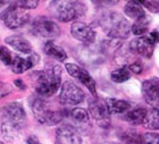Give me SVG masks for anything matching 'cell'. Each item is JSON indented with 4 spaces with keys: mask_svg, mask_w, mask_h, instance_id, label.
<instances>
[{
    "mask_svg": "<svg viewBox=\"0 0 159 144\" xmlns=\"http://www.w3.org/2000/svg\"><path fill=\"white\" fill-rule=\"evenodd\" d=\"M26 125V114L23 106L13 102L3 107L1 110V131L8 141H13L20 136Z\"/></svg>",
    "mask_w": 159,
    "mask_h": 144,
    "instance_id": "6da1fadb",
    "label": "cell"
},
{
    "mask_svg": "<svg viewBox=\"0 0 159 144\" xmlns=\"http://www.w3.org/2000/svg\"><path fill=\"white\" fill-rule=\"evenodd\" d=\"M63 68L59 65H48L44 70L38 72L34 79V88L39 95L48 98L58 91L61 84Z\"/></svg>",
    "mask_w": 159,
    "mask_h": 144,
    "instance_id": "7a4b0ae2",
    "label": "cell"
},
{
    "mask_svg": "<svg viewBox=\"0 0 159 144\" xmlns=\"http://www.w3.org/2000/svg\"><path fill=\"white\" fill-rule=\"evenodd\" d=\"M100 26L107 35L114 40L126 39L131 33L129 20L115 11L103 14L100 18Z\"/></svg>",
    "mask_w": 159,
    "mask_h": 144,
    "instance_id": "3957f363",
    "label": "cell"
},
{
    "mask_svg": "<svg viewBox=\"0 0 159 144\" xmlns=\"http://www.w3.org/2000/svg\"><path fill=\"white\" fill-rule=\"evenodd\" d=\"M50 10L58 20L68 23L83 16L86 13V6L80 1H51Z\"/></svg>",
    "mask_w": 159,
    "mask_h": 144,
    "instance_id": "277c9868",
    "label": "cell"
},
{
    "mask_svg": "<svg viewBox=\"0 0 159 144\" xmlns=\"http://www.w3.org/2000/svg\"><path fill=\"white\" fill-rule=\"evenodd\" d=\"M32 111H33L35 119L40 124L53 126L59 124L64 119V111L51 109L50 105L42 99H35L32 103Z\"/></svg>",
    "mask_w": 159,
    "mask_h": 144,
    "instance_id": "5b68a950",
    "label": "cell"
},
{
    "mask_svg": "<svg viewBox=\"0 0 159 144\" xmlns=\"http://www.w3.org/2000/svg\"><path fill=\"white\" fill-rule=\"evenodd\" d=\"M1 20L8 29H16L20 27L24 26L27 22L30 20V15L26 10L17 6L16 3L10 6L8 9L2 14Z\"/></svg>",
    "mask_w": 159,
    "mask_h": 144,
    "instance_id": "8992f818",
    "label": "cell"
},
{
    "mask_svg": "<svg viewBox=\"0 0 159 144\" xmlns=\"http://www.w3.org/2000/svg\"><path fill=\"white\" fill-rule=\"evenodd\" d=\"M84 92L80 86H77L75 83L66 81L61 85L60 90L59 100L63 105L66 106H76L84 100Z\"/></svg>",
    "mask_w": 159,
    "mask_h": 144,
    "instance_id": "52a82bcc",
    "label": "cell"
},
{
    "mask_svg": "<svg viewBox=\"0 0 159 144\" xmlns=\"http://www.w3.org/2000/svg\"><path fill=\"white\" fill-rule=\"evenodd\" d=\"M89 112L100 127L107 128L110 126V114L105 101L98 98L91 99L89 101Z\"/></svg>",
    "mask_w": 159,
    "mask_h": 144,
    "instance_id": "ba28073f",
    "label": "cell"
},
{
    "mask_svg": "<svg viewBox=\"0 0 159 144\" xmlns=\"http://www.w3.org/2000/svg\"><path fill=\"white\" fill-rule=\"evenodd\" d=\"M32 29L35 34L42 36V38H47V39L57 38L60 34L59 26L53 20L44 16H40L37 20H34L33 24H32Z\"/></svg>",
    "mask_w": 159,
    "mask_h": 144,
    "instance_id": "9c48e42d",
    "label": "cell"
},
{
    "mask_svg": "<svg viewBox=\"0 0 159 144\" xmlns=\"http://www.w3.org/2000/svg\"><path fill=\"white\" fill-rule=\"evenodd\" d=\"M65 68H66L67 73H68L73 79H77V81H80V82L82 83L83 85H85L86 88H88V90L91 92V94L96 97L97 95L96 82H94V79H92V76L90 75L88 70L82 68L81 66L75 65V64H66V65H65Z\"/></svg>",
    "mask_w": 159,
    "mask_h": 144,
    "instance_id": "30bf717a",
    "label": "cell"
},
{
    "mask_svg": "<svg viewBox=\"0 0 159 144\" xmlns=\"http://www.w3.org/2000/svg\"><path fill=\"white\" fill-rule=\"evenodd\" d=\"M70 33L74 39L85 44H92L96 41V31L89 24L83 22H75L72 24Z\"/></svg>",
    "mask_w": 159,
    "mask_h": 144,
    "instance_id": "8fae6325",
    "label": "cell"
},
{
    "mask_svg": "<svg viewBox=\"0 0 159 144\" xmlns=\"http://www.w3.org/2000/svg\"><path fill=\"white\" fill-rule=\"evenodd\" d=\"M142 95L148 105L157 108L159 106V79H146L142 83Z\"/></svg>",
    "mask_w": 159,
    "mask_h": 144,
    "instance_id": "7c38bea8",
    "label": "cell"
},
{
    "mask_svg": "<svg viewBox=\"0 0 159 144\" xmlns=\"http://www.w3.org/2000/svg\"><path fill=\"white\" fill-rule=\"evenodd\" d=\"M40 61V56L38 53L32 52L27 57H20V56H15L13 58V62H11V70L15 74H23L24 72H26L29 69H31L33 66H35L38 62Z\"/></svg>",
    "mask_w": 159,
    "mask_h": 144,
    "instance_id": "4fadbf2b",
    "label": "cell"
},
{
    "mask_svg": "<svg viewBox=\"0 0 159 144\" xmlns=\"http://www.w3.org/2000/svg\"><path fill=\"white\" fill-rule=\"evenodd\" d=\"M129 49L134 52L139 53L141 57L144 58H151L155 50V43L150 36H140L138 39L133 40L129 43Z\"/></svg>",
    "mask_w": 159,
    "mask_h": 144,
    "instance_id": "5bb4252c",
    "label": "cell"
},
{
    "mask_svg": "<svg viewBox=\"0 0 159 144\" xmlns=\"http://www.w3.org/2000/svg\"><path fill=\"white\" fill-rule=\"evenodd\" d=\"M82 140L73 127L61 126L56 132V144H81Z\"/></svg>",
    "mask_w": 159,
    "mask_h": 144,
    "instance_id": "9a60e30c",
    "label": "cell"
},
{
    "mask_svg": "<svg viewBox=\"0 0 159 144\" xmlns=\"http://www.w3.org/2000/svg\"><path fill=\"white\" fill-rule=\"evenodd\" d=\"M5 42L7 44H9L13 49H15L16 51L18 52H22V53H25V55H30L32 53V46H31V43L27 41L25 38L20 35H11V36H8L5 39Z\"/></svg>",
    "mask_w": 159,
    "mask_h": 144,
    "instance_id": "2e32d148",
    "label": "cell"
},
{
    "mask_svg": "<svg viewBox=\"0 0 159 144\" xmlns=\"http://www.w3.org/2000/svg\"><path fill=\"white\" fill-rule=\"evenodd\" d=\"M106 105L108 108L110 115H118V114H124V112L129 111L131 108V103L125 100H119L115 98H108L106 100Z\"/></svg>",
    "mask_w": 159,
    "mask_h": 144,
    "instance_id": "e0dca14e",
    "label": "cell"
},
{
    "mask_svg": "<svg viewBox=\"0 0 159 144\" xmlns=\"http://www.w3.org/2000/svg\"><path fill=\"white\" fill-rule=\"evenodd\" d=\"M44 52L48 55L51 58L56 59L58 61H65L67 59V53L66 51L61 48V47L57 46L56 43L52 42V41H48V42L44 44Z\"/></svg>",
    "mask_w": 159,
    "mask_h": 144,
    "instance_id": "ac0fdd59",
    "label": "cell"
},
{
    "mask_svg": "<svg viewBox=\"0 0 159 144\" xmlns=\"http://www.w3.org/2000/svg\"><path fill=\"white\" fill-rule=\"evenodd\" d=\"M124 13L126 14V16L131 17L133 20H140L143 16H146V11L143 9L142 5L139 1H127L124 7Z\"/></svg>",
    "mask_w": 159,
    "mask_h": 144,
    "instance_id": "d6986e66",
    "label": "cell"
},
{
    "mask_svg": "<svg viewBox=\"0 0 159 144\" xmlns=\"http://www.w3.org/2000/svg\"><path fill=\"white\" fill-rule=\"evenodd\" d=\"M146 115L147 110L144 108H135L126 112L124 117H123V119L131 125H140L143 123Z\"/></svg>",
    "mask_w": 159,
    "mask_h": 144,
    "instance_id": "ffe728a7",
    "label": "cell"
},
{
    "mask_svg": "<svg viewBox=\"0 0 159 144\" xmlns=\"http://www.w3.org/2000/svg\"><path fill=\"white\" fill-rule=\"evenodd\" d=\"M142 125L146 128H149L152 131L159 129V109L152 108L150 109L149 111H147L146 118H144Z\"/></svg>",
    "mask_w": 159,
    "mask_h": 144,
    "instance_id": "44dd1931",
    "label": "cell"
},
{
    "mask_svg": "<svg viewBox=\"0 0 159 144\" xmlns=\"http://www.w3.org/2000/svg\"><path fill=\"white\" fill-rule=\"evenodd\" d=\"M149 23H150V18L148 16H143L142 18L140 20H136L133 25H131V32L134 34V35L138 36H143L144 34L148 33L149 31Z\"/></svg>",
    "mask_w": 159,
    "mask_h": 144,
    "instance_id": "7402d4cb",
    "label": "cell"
},
{
    "mask_svg": "<svg viewBox=\"0 0 159 144\" xmlns=\"http://www.w3.org/2000/svg\"><path fill=\"white\" fill-rule=\"evenodd\" d=\"M110 77H111V81L115 83H124L131 79V72L127 69L126 66H124V67L115 69L111 73Z\"/></svg>",
    "mask_w": 159,
    "mask_h": 144,
    "instance_id": "603a6c76",
    "label": "cell"
},
{
    "mask_svg": "<svg viewBox=\"0 0 159 144\" xmlns=\"http://www.w3.org/2000/svg\"><path fill=\"white\" fill-rule=\"evenodd\" d=\"M70 117L74 121L80 123V124H84V123H89L90 115L85 109L83 108H74L70 111Z\"/></svg>",
    "mask_w": 159,
    "mask_h": 144,
    "instance_id": "cb8c5ba5",
    "label": "cell"
},
{
    "mask_svg": "<svg viewBox=\"0 0 159 144\" xmlns=\"http://www.w3.org/2000/svg\"><path fill=\"white\" fill-rule=\"evenodd\" d=\"M123 140L126 144H141V136L134 131L126 132L123 135Z\"/></svg>",
    "mask_w": 159,
    "mask_h": 144,
    "instance_id": "d4e9b609",
    "label": "cell"
},
{
    "mask_svg": "<svg viewBox=\"0 0 159 144\" xmlns=\"http://www.w3.org/2000/svg\"><path fill=\"white\" fill-rule=\"evenodd\" d=\"M141 144H159V135L156 133H146L141 136Z\"/></svg>",
    "mask_w": 159,
    "mask_h": 144,
    "instance_id": "484cf974",
    "label": "cell"
},
{
    "mask_svg": "<svg viewBox=\"0 0 159 144\" xmlns=\"http://www.w3.org/2000/svg\"><path fill=\"white\" fill-rule=\"evenodd\" d=\"M0 60L7 66H11V62H13V58H11V53L6 47L1 46L0 47Z\"/></svg>",
    "mask_w": 159,
    "mask_h": 144,
    "instance_id": "4316f807",
    "label": "cell"
},
{
    "mask_svg": "<svg viewBox=\"0 0 159 144\" xmlns=\"http://www.w3.org/2000/svg\"><path fill=\"white\" fill-rule=\"evenodd\" d=\"M16 5L25 10L33 9V8H37L38 7L39 1H35V0H24V1H18V2H16Z\"/></svg>",
    "mask_w": 159,
    "mask_h": 144,
    "instance_id": "83f0119b",
    "label": "cell"
},
{
    "mask_svg": "<svg viewBox=\"0 0 159 144\" xmlns=\"http://www.w3.org/2000/svg\"><path fill=\"white\" fill-rule=\"evenodd\" d=\"M79 53L81 55V57H82V56L84 57V56H85V53H92V55H91V58H92L93 62H98V64H100L99 61H101L99 53L94 52L93 50H90L89 48H83V49H81V52H79ZM88 56H90V55H88Z\"/></svg>",
    "mask_w": 159,
    "mask_h": 144,
    "instance_id": "f1b7e54d",
    "label": "cell"
},
{
    "mask_svg": "<svg viewBox=\"0 0 159 144\" xmlns=\"http://www.w3.org/2000/svg\"><path fill=\"white\" fill-rule=\"evenodd\" d=\"M9 93H11V86L7 83L2 82V81H0V98H3Z\"/></svg>",
    "mask_w": 159,
    "mask_h": 144,
    "instance_id": "f546056e",
    "label": "cell"
},
{
    "mask_svg": "<svg viewBox=\"0 0 159 144\" xmlns=\"http://www.w3.org/2000/svg\"><path fill=\"white\" fill-rule=\"evenodd\" d=\"M126 67H127V69H129V72H133L134 74H140V73L142 72V66H141V64L138 61L132 62V64L127 65Z\"/></svg>",
    "mask_w": 159,
    "mask_h": 144,
    "instance_id": "4dcf8cb0",
    "label": "cell"
},
{
    "mask_svg": "<svg viewBox=\"0 0 159 144\" xmlns=\"http://www.w3.org/2000/svg\"><path fill=\"white\" fill-rule=\"evenodd\" d=\"M141 5L147 6L151 11H155V13L159 11V1H143L141 2Z\"/></svg>",
    "mask_w": 159,
    "mask_h": 144,
    "instance_id": "1f68e13d",
    "label": "cell"
},
{
    "mask_svg": "<svg viewBox=\"0 0 159 144\" xmlns=\"http://www.w3.org/2000/svg\"><path fill=\"white\" fill-rule=\"evenodd\" d=\"M149 36H150V39L153 41V43L156 44V43L159 41V31L158 29H155V31H152V32L150 33Z\"/></svg>",
    "mask_w": 159,
    "mask_h": 144,
    "instance_id": "d6a6232c",
    "label": "cell"
},
{
    "mask_svg": "<svg viewBox=\"0 0 159 144\" xmlns=\"http://www.w3.org/2000/svg\"><path fill=\"white\" fill-rule=\"evenodd\" d=\"M27 144H41V143H40V141L35 137V136L31 135L30 137L27 138Z\"/></svg>",
    "mask_w": 159,
    "mask_h": 144,
    "instance_id": "836d02e7",
    "label": "cell"
},
{
    "mask_svg": "<svg viewBox=\"0 0 159 144\" xmlns=\"http://www.w3.org/2000/svg\"><path fill=\"white\" fill-rule=\"evenodd\" d=\"M15 84H16V86H18L20 90H24V88H25L23 82H22V79H15Z\"/></svg>",
    "mask_w": 159,
    "mask_h": 144,
    "instance_id": "e575fe53",
    "label": "cell"
},
{
    "mask_svg": "<svg viewBox=\"0 0 159 144\" xmlns=\"http://www.w3.org/2000/svg\"><path fill=\"white\" fill-rule=\"evenodd\" d=\"M3 3H5V2H3V1H0V7H1V6H2V5H3Z\"/></svg>",
    "mask_w": 159,
    "mask_h": 144,
    "instance_id": "d590c367",
    "label": "cell"
},
{
    "mask_svg": "<svg viewBox=\"0 0 159 144\" xmlns=\"http://www.w3.org/2000/svg\"><path fill=\"white\" fill-rule=\"evenodd\" d=\"M0 144H5V143H3V142H2V141H0Z\"/></svg>",
    "mask_w": 159,
    "mask_h": 144,
    "instance_id": "8d00e7d4",
    "label": "cell"
}]
</instances>
